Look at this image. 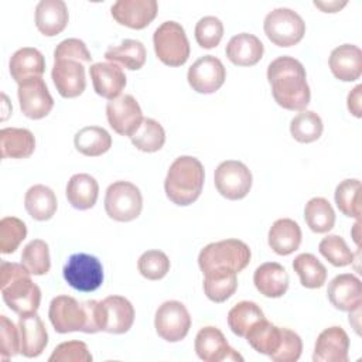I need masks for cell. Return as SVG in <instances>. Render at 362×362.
<instances>
[{
	"label": "cell",
	"mask_w": 362,
	"mask_h": 362,
	"mask_svg": "<svg viewBox=\"0 0 362 362\" xmlns=\"http://www.w3.org/2000/svg\"><path fill=\"white\" fill-rule=\"evenodd\" d=\"M293 269L300 277V283L307 288H320L327 281L325 266L311 253H301L293 260Z\"/></svg>",
	"instance_id": "e575fe53"
},
{
	"label": "cell",
	"mask_w": 362,
	"mask_h": 362,
	"mask_svg": "<svg viewBox=\"0 0 362 362\" xmlns=\"http://www.w3.org/2000/svg\"><path fill=\"white\" fill-rule=\"evenodd\" d=\"M8 68L11 78L20 85L28 79L41 78L45 71V59L37 48L24 47L11 55Z\"/></svg>",
	"instance_id": "4316f807"
},
{
	"label": "cell",
	"mask_w": 362,
	"mask_h": 362,
	"mask_svg": "<svg viewBox=\"0 0 362 362\" xmlns=\"http://www.w3.org/2000/svg\"><path fill=\"white\" fill-rule=\"evenodd\" d=\"M54 58H72L83 64H89L92 61L85 42L78 38H66L61 41L54 51Z\"/></svg>",
	"instance_id": "f907efd6"
},
{
	"label": "cell",
	"mask_w": 362,
	"mask_h": 362,
	"mask_svg": "<svg viewBox=\"0 0 362 362\" xmlns=\"http://www.w3.org/2000/svg\"><path fill=\"white\" fill-rule=\"evenodd\" d=\"M65 281L75 290L90 293L103 283V267L98 257L88 253L71 255L62 269Z\"/></svg>",
	"instance_id": "9c48e42d"
},
{
	"label": "cell",
	"mask_w": 362,
	"mask_h": 362,
	"mask_svg": "<svg viewBox=\"0 0 362 362\" xmlns=\"http://www.w3.org/2000/svg\"><path fill=\"white\" fill-rule=\"evenodd\" d=\"M133 146L144 153L158 151L165 141V132L163 126L154 119H143L140 127L130 137Z\"/></svg>",
	"instance_id": "f35d334b"
},
{
	"label": "cell",
	"mask_w": 362,
	"mask_h": 362,
	"mask_svg": "<svg viewBox=\"0 0 362 362\" xmlns=\"http://www.w3.org/2000/svg\"><path fill=\"white\" fill-rule=\"evenodd\" d=\"M105 58L130 71H137L146 62V48L143 42L137 40H124L116 47H109L105 52Z\"/></svg>",
	"instance_id": "836d02e7"
},
{
	"label": "cell",
	"mask_w": 362,
	"mask_h": 362,
	"mask_svg": "<svg viewBox=\"0 0 362 362\" xmlns=\"http://www.w3.org/2000/svg\"><path fill=\"white\" fill-rule=\"evenodd\" d=\"M255 287L260 294L269 298H279L288 288V274L286 269L276 262L260 264L253 274Z\"/></svg>",
	"instance_id": "d4e9b609"
},
{
	"label": "cell",
	"mask_w": 362,
	"mask_h": 362,
	"mask_svg": "<svg viewBox=\"0 0 362 362\" xmlns=\"http://www.w3.org/2000/svg\"><path fill=\"white\" fill-rule=\"evenodd\" d=\"M89 75L95 92L109 100L119 98L126 86L123 69L113 62H96L90 65Z\"/></svg>",
	"instance_id": "44dd1931"
},
{
	"label": "cell",
	"mask_w": 362,
	"mask_h": 362,
	"mask_svg": "<svg viewBox=\"0 0 362 362\" xmlns=\"http://www.w3.org/2000/svg\"><path fill=\"white\" fill-rule=\"evenodd\" d=\"M214 181L218 192L230 201L245 198L252 188L250 170L238 160L222 161L214 174Z\"/></svg>",
	"instance_id": "30bf717a"
},
{
	"label": "cell",
	"mask_w": 362,
	"mask_h": 362,
	"mask_svg": "<svg viewBox=\"0 0 362 362\" xmlns=\"http://www.w3.org/2000/svg\"><path fill=\"white\" fill-rule=\"evenodd\" d=\"M195 352L198 358L205 362L243 361L216 327H204L198 331L195 337Z\"/></svg>",
	"instance_id": "2e32d148"
},
{
	"label": "cell",
	"mask_w": 362,
	"mask_h": 362,
	"mask_svg": "<svg viewBox=\"0 0 362 362\" xmlns=\"http://www.w3.org/2000/svg\"><path fill=\"white\" fill-rule=\"evenodd\" d=\"M106 117L110 127L120 136L132 137L143 122L139 102L132 95H120L106 105Z\"/></svg>",
	"instance_id": "7c38bea8"
},
{
	"label": "cell",
	"mask_w": 362,
	"mask_h": 362,
	"mask_svg": "<svg viewBox=\"0 0 362 362\" xmlns=\"http://www.w3.org/2000/svg\"><path fill=\"white\" fill-rule=\"evenodd\" d=\"M304 219L313 232L325 233L334 228L335 212L325 198L315 197L305 204Z\"/></svg>",
	"instance_id": "d590c367"
},
{
	"label": "cell",
	"mask_w": 362,
	"mask_h": 362,
	"mask_svg": "<svg viewBox=\"0 0 362 362\" xmlns=\"http://www.w3.org/2000/svg\"><path fill=\"white\" fill-rule=\"evenodd\" d=\"M252 252L239 239H225L206 245L198 256V264L204 274L211 272L240 273L250 263Z\"/></svg>",
	"instance_id": "5b68a950"
},
{
	"label": "cell",
	"mask_w": 362,
	"mask_h": 362,
	"mask_svg": "<svg viewBox=\"0 0 362 362\" xmlns=\"http://www.w3.org/2000/svg\"><path fill=\"white\" fill-rule=\"evenodd\" d=\"M141 208L143 197L134 184L129 181H116L107 187L105 211L113 221L130 222L140 215Z\"/></svg>",
	"instance_id": "ba28073f"
},
{
	"label": "cell",
	"mask_w": 362,
	"mask_h": 362,
	"mask_svg": "<svg viewBox=\"0 0 362 362\" xmlns=\"http://www.w3.org/2000/svg\"><path fill=\"white\" fill-rule=\"evenodd\" d=\"M68 20V8L62 0H41L35 7V25L45 37L64 31Z\"/></svg>",
	"instance_id": "cb8c5ba5"
},
{
	"label": "cell",
	"mask_w": 362,
	"mask_h": 362,
	"mask_svg": "<svg viewBox=\"0 0 362 362\" xmlns=\"http://www.w3.org/2000/svg\"><path fill=\"white\" fill-rule=\"evenodd\" d=\"M328 65L337 79L354 82L362 74V51L354 44H342L331 51Z\"/></svg>",
	"instance_id": "603a6c76"
},
{
	"label": "cell",
	"mask_w": 362,
	"mask_h": 362,
	"mask_svg": "<svg viewBox=\"0 0 362 362\" xmlns=\"http://www.w3.org/2000/svg\"><path fill=\"white\" fill-rule=\"evenodd\" d=\"M245 338L256 352L267 355L270 358L273 354H276L281 344L283 328L263 318L250 327Z\"/></svg>",
	"instance_id": "f546056e"
},
{
	"label": "cell",
	"mask_w": 362,
	"mask_h": 362,
	"mask_svg": "<svg viewBox=\"0 0 362 362\" xmlns=\"http://www.w3.org/2000/svg\"><path fill=\"white\" fill-rule=\"evenodd\" d=\"M102 331L110 334L127 332L134 321L132 303L122 296H109L100 301Z\"/></svg>",
	"instance_id": "ac0fdd59"
},
{
	"label": "cell",
	"mask_w": 362,
	"mask_h": 362,
	"mask_svg": "<svg viewBox=\"0 0 362 362\" xmlns=\"http://www.w3.org/2000/svg\"><path fill=\"white\" fill-rule=\"evenodd\" d=\"M226 69L219 58L204 55L197 59L188 69L187 79L192 90L198 93H214L225 82Z\"/></svg>",
	"instance_id": "4fadbf2b"
},
{
	"label": "cell",
	"mask_w": 362,
	"mask_h": 362,
	"mask_svg": "<svg viewBox=\"0 0 362 362\" xmlns=\"http://www.w3.org/2000/svg\"><path fill=\"white\" fill-rule=\"evenodd\" d=\"M205 171L202 163L191 156H181L170 165L164 181L167 198L180 206H187L198 199L202 192Z\"/></svg>",
	"instance_id": "277c9868"
},
{
	"label": "cell",
	"mask_w": 362,
	"mask_h": 362,
	"mask_svg": "<svg viewBox=\"0 0 362 362\" xmlns=\"http://www.w3.org/2000/svg\"><path fill=\"white\" fill-rule=\"evenodd\" d=\"M154 327L158 337L164 341L178 342L187 337L191 328V317L182 303L170 300L157 308Z\"/></svg>",
	"instance_id": "8fae6325"
},
{
	"label": "cell",
	"mask_w": 362,
	"mask_h": 362,
	"mask_svg": "<svg viewBox=\"0 0 362 362\" xmlns=\"http://www.w3.org/2000/svg\"><path fill=\"white\" fill-rule=\"evenodd\" d=\"M20 352L18 328L6 317L0 315V355L3 361L16 356Z\"/></svg>",
	"instance_id": "c3c4849f"
},
{
	"label": "cell",
	"mask_w": 362,
	"mask_h": 362,
	"mask_svg": "<svg viewBox=\"0 0 362 362\" xmlns=\"http://www.w3.org/2000/svg\"><path fill=\"white\" fill-rule=\"evenodd\" d=\"M3 158H27L35 150V139L27 129L6 127L0 130Z\"/></svg>",
	"instance_id": "4dcf8cb0"
},
{
	"label": "cell",
	"mask_w": 362,
	"mask_h": 362,
	"mask_svg": "<svg viewBox=\"0 0 362 362\" xmlns=\"http://www.w3.org/2000/svg\"><path fill=\"white\" fill-rule=\"evenodd\" d=\"M264 52L263 42L253 34L240 33L233 35L226 45L228 59L238 66L256 65Z\"/></svg>",
	"instance_id": "484cf974"
},
{
	"label": "cell",
	"mask_w": 362,
	"mask_h": 362,
	"mask_svg": "<svg viewBox=\"0 0 362 362\" xmlns=\"http://www.w3.org/2000/svg\"><path fill=\"white\" fill-rule=\"evenodd\" d=\"M320 253L335 267H344L354 262V253L339 235H328L318 245Z\"/></svg>",
	"instance_id": "ee69618b"
},
{
	"label": "cell",
	"mask_w": 362,
	"mask_h": 362,
	"mask_svg": "<svg viewBox=\"0 0 362 362\" xmlns=\"http://www.w3.org/2000/svg\"><path fill=\"white\" fill-rule=\"evenodd\" d=\"M322 120L313 110H303L290 122V133L300 143H313L322 134Z\"/></svg>",
	"instance_id": "60d3db41"
},
{
	"label": "cell",
	"mask_w": 362,
	"mask_h": 362,
	"mask_svg": "<svg viewBox=\"0 0 362 362\" xmlns=\"http://www.w3.org/2000/svg\"><path fill=\"white\" fill-rule=\"evenodd\" d=\"M349 351L348 334L341 327L325 328L314 346V362H346Z\"/></svg>",
	"instance_id": "ffe728a7"
},
{
	"label": "cell",
	"mask_w": 362,
	"mask_h": 362,
	"mask_svg": "<svg viewBox=\"0 0 362 362\" xmlns=\"http://www.w3.org/2000/svg\"><path fill=\"white\" fill-rule=\"evenodd\" d=\"M139 272L148 280H160L170 270V259L161 250H147L137 262Z\"/></svg>",
	"instance_id": "f6af8a7d"
},
{
	"label": "cell",
	"mask_w": 362,
	"mask_h": 362,
	"mask_svg": "<svg viewBox=\"0 0 362 362\" xmlns=\"http://www.w3.org/2000/svg\"><path fill=\"white\" fill-rule=\"evenodd\" d=\"M329 303L341 311H356L361 308L362 284L361 280L351 273L335 276L327 288Z\"/></svg>",
	"instance_id": "d6986e66"
},
{
	"label": "cell",
	"mask_w": 362,
	"mask_h": 362,
	"mask_svg": "<svg viewBox=\"0 0 362 362\" xmlns=\"http://www.w3.org/2000/svg\"><path fill=\"white\" fill-rule=\"evenodd\" d=\"M238 288V273L211 272L204 274L205 296L214 303H223Z\"/></svg>",
	"instance_id": "8d00e7d4"
},
{
	"label": "cell",
	"mask_w": 362,
	"mask_h": 362,
	"mask_svg": "<svg viewBox=\"0 0 362 362\" xmlns=\"http://www.w3.org/2000/svg\"><path fill=\"white\" fill-rule=\"evenodd\" d=\"M57 197L54 191L42 184L33 185L25 192L24 206L28 215L35 221H48L57 212Z\"/></svg>",
	"instance_id": "1f68e13d"
},
{
	"label": "cell",
	"mask_w": 362,
	"mask_h": 362,
	"mask_svg": "<svg viewBox=\"0 0 362 362\" xmlns=\"http://www.w3.org/2000/svg\"><path fill=\"white\" fill-rule=\"evenodd\" d=\"M74 144L81 154L98 157L112 147V137L103 127L86 126L75 134Z\"/></svg>",
	"instance_id": "d6a6232c"
},
{
	"label": "cell",
	"mask_w": 362,
	"mask_h": 362,
	"mask_svg": "<svg viewBox=\"0 0 362 362\" xmlns=\"http://www.w3.org/2000/svg\"><path fill=\"white\" fill-rule=\"evenodd\" d=\"M262 308L253 301H240L228 313V325L238 337H245L253 324L263 320Z\"/></svg>",
	"instance_id": "74e56055"
},
{
	"label": "cell",
	"mask_w": 362,
	"mask_h": 362,
	"mask_svg": "<svg viewBox=\"0 0 362 362\" xmlns=\"http://www.w3.org/2000/svg\"><path fill=\"white\" fill-rule=\"evenodd\" d=\"M314 6L315 7H320L322 11H325V13H335V11H338L341 7H344L345 6V3H342V4H339L338 1H332V3H321V1H314Z\"/></svg>",
	"instance_id": "f5cc1de1"
},
{
	"label": "cell",
	"mask_w": 362,
	"mask_h": 362,
	"mask_svg": "<svg viewBox=\"0 0 362 362\" xmlns=\"http://www.w3.org/2000/svg\"><path fill=\"white\" fill-rule=\"evenodd\" d=\"M51 76L62 98H76L86 88L83 62L72 58H54Z\"/></svg>",
	"instance_id": "9a60e30c"
},
{
	"label": "cell",
	"mask_w": 362,
	"mask_h": 362,
	"mask_svg": "<svg viewBox=\"0 0 362 362\" xmlns=\"http://www.w3.org/2000/svg\"><path fill=\"white\" fill-rule=\"evenodd\" d=\"M66 199L68 202L79 211L90 209L98 199L99 194V185L98 181L85 173L75 174L69 178L66 184Z\"/></svg>",
	"instance_id": "f1b7e54d"
},
{
	"label": "cell",
	"mask_w": 362,
	"mask_h": 362,
	"mask_svg": "<svg viewBox=\"0 0 362 362\" xmlns=\"http://www.w3.org/2000/svg\"><path fill=\"white\" fill-rule=\"evenodd\" d=\"M269 246L280 256L296 252L301 243V229L298 223L290 218H281L273 222L269 229Z\"/></svg>",
	"instance_id": "83f0119b"
},
{
	"label": "cell",
	"mask_w": 362,
	"mask_h": 362,
	"mask_svg": "<svg viewBox=\"0 0 362 362\" xmlns=\"http://www.w3.org/2000/svg\"><path fill=\"white\" fill-rule=\"evenodd\" d=\"M267 81L279 106L303 112L310 103V86L303 64L288 55L277 57L267 66Z\"/></svg>",
	"instance_id": "6da1fadb"
},
{
	"label": "cell",
	"mask_w": 362,
	"mask_h": 362,
	"mask_svg": "<svg viewBox=\"0 0 362 362\" xmlns=\"http://www.w3.org/2000/svg\"><path fill=\"white\" fill-rule=\"evenodd\" d=\"M27 236L25 223L16 216H4L0 221V252L3 255L14 253Z\"/></svg>",
	"instance_id": "7bdbcfd3"
},
{
	"label": "cell",
	"mask_w": 362,
	"mask_h": 362,
	"mask_svg": "<svg viewBox=\"0 0 362 362\" xmlns=\"http://www.w3.org/2000/svg\"><path fill=\"white\" fill-rule=\"evenodd\" d=\"M48 317L54 329L59 334L75 331L95 334L102 331L100 301L96 300L78 303L71 296H57L51 300Z\"/></svg>",
	"instance_id": "7a4b0ae2"
},
{
	"label": "cell",
	"mask_w": 362,
	"mask_h": 362,
	"mask_svg": "<svg viewBox=\"0 0 362 362\" xmlns=\"http://www.w3.org/2000/svg\"><path fill=\"white\" fill-rule=\"evenodd\" d=\"M20 354L25 358H37L48 344L47 328L37 313L24 314L18 318Z\"/></svg>",
	"instance_id": "7402d4cb"
},
{
	"label": "cell",
	"mask_w": 362,
	"mask_h": 362,
	"mask_svg": "<svg viewBox=\"0 0 362 362\" xmlns=\"http://www.w3.org/2000/svg\"><path fill=\"white\" fill-rule=\"evenodd\" d=\"M92 355L82 341H66L57 345L48 358L49 362H92Z\"/></svg>",
	"instance_id": "7dc6e473"
},
{
	"label": "cell",
	"mask_w": 362,
	"mask_h": 362,
	"mask_svg": "<svg viewBox=\"0 0 362 362\" xmlns=\"http://www.w3.org/2000/svg\"><path fill=\"white\" fill-rule=\"evenodd\" d=\"M21 264L34 276H42L49 272V249L41 239H34L25 245L21 253Z\"/></svg>",
	"instance_id": "b9f144b4"
},
{
	"label": "cell",
	"mask_w": 362,
	"mask_h": 362,
	"mask_svg": "<svg viewBox=\"0 0 362 362\" xmlns=\"http://www.w3.org/2000/svg\"><path fill=\"white\" fill-rule=\"evenodd\" d=\"M20 109L28 119H42L54 107V99L42 78H33L18 85Z\"/></svg>",
	"instance_id": "5bb4252c"
},
{
	"label": "cell",
	"mask_w": 362,
	"mask_h": 362,
	"mask_svg": "<svg viewBox=\"0 0 362 362\" xmlns=\"http://www.w3.org/2000/svg\"><path fill=\"white\" fill-rule=\"evenodd\" d=\"M0 288L7 307L18 315L37 313L41 290L31 280V273L18 263L1 262Z\"/></svg>",
	"instance_id": "3957f363"
},
{
	"label": "cell",
	"mask_w": 362,
	"mask_h": 362,
	"mask_svg": "<svg viewBox=\"0 0 362 362\" xmlns=\"http://www.w3.org/2000/svg\"><path fill=\"white\" fill-rule=\"evenodd\" d=\"M264 34L277 47L298 44L305 34L304 20L291 8L279 7L272 10L263 23Z\"/></svg>",
	"instance_id": "52a82bcc"
},
{
	"label": "cell",
	"mask_w": 362,
	"mask_h": 362,
	"mask_svg": "<svg viewBox=\"0 0 362 362\" xmlns=\"http://www.w3.org/2000/svg\"><path fill=\"white\" fill-rule=\"evenodd\" d=\"M156 0H117L112 4V17L122 25L133 30L146 28L157 16Z\"/></svg>",
	"instance_id": "e0dca14e"
},
{
	"label": "cell",
	"mask_w": 362,
	"mask_h": 362,
	"mask_svg": "<svg viewBox=\"0 0 362 362\" xmlns=\"http://www.w3.org/2000/svg\"><path fill=\"white\" fill-rule=\"evenodd\" d=\"M359 221H356V223L354 225V232H352V236H354V240L356 245H359Z\"/></svg>",
	"instance_id": "db71d44e"
},
{
	"label": "cell",
	"mask_w": 362,
	"mask_h": 362,
	"mask_svg": "<svg viewBox=\"0 0 362 362\" xmlns=\"http://www.w3.org/2000/svg\"><path fill=\"white\" fill-rule=\"evenodd\" d=\"M153 44L157 58L168 66H181L189 57V42L181 24L177 21H164L153 35Z\"/></svg>",
	"instance_id": "8992f818"
},
{
	"label": "cell",
	"mask_w": 362,
	"mask_h": 362,
	"mask_svg": "<svg viewBox=\"0 0 362 362\" xmlns=\"http://www.w3.org/2000/svg\"><path fill=\"white\" fill-rule=\"evenodd\" d=\"M361 181L348 178L341 181L335 188V204L338 209L349 218L359 221L361 216Z\"/></svg>",
	"instance_id": "ab89813d"
},
{
	"label": "cell",
	"mask_w": 362,
	"mask_h": 362,
	"mask_svg": "<svg viewBox=\"0 0 362 362\" xmlns=\"http://www.w3.org/2000/svg\"><path fill=\"white\" fill-rule=\"evenodd\" d=\"M223 35V24L218 17L206 16L202 17L195 25V40L202 48L216 47Z\"/></svg>",
	"instance_id": "bcb514c9"
},
{
	"label": "cell",
	"mask_w": 362,
	"mask_h": 362,
	"mask_svg": "<svg viewBox=\"0 0 362 362\" xmlns=\"http://www.w3.org/2000/svg\"><path fill=\"white\" fill-rule=\"evenodd\" d=\"M303 351V342L301 338L291 329L283 328V339L276 351L270 356L272 361L274 362H296L301 356Z\"/></svg>",
	"instance_id": "681fc988"
},
{
	"label": "cell",
	"mask_w": 362,
	"mask_h": 362,
	"mask_svg": "<svg viewBox=\"0 0 362 362\" xmlns=\"http://www.w3.org/2000/svg\"><path fill=\"white\" fill-rule=\"evenodd\" d=\"M361 92H362V85H356L348 95V109L349 112L355 116V117H361L362 116V110H361Z\"/></svg>",
	"instance_id": "816d5d0a"
}]
</instances>
